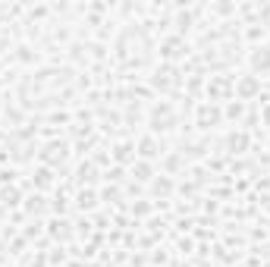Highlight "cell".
Masks as SVG:
<instances>
[{"label": "cell", "instance_id": "6da1fadb", "mask_svg": "<svg viewBox=\"0 0 270 267\" xmlns=\"http://www.w3.org/2000/svg\"><path fill=\"white\" fill-rule=\"evenodd\" d=\"M251 66H255V69H270V47H255V53H251Z\"/></svg>", "mask_w": 270, "mask_h": 267}, {"label": "cell", "instance_id": "7a4b0ae2", "mask_svg": "<svg viewBox=\"0 0 270 267\" xmlns=\"http://www.w3.org/2000/svg\"><path fill=\"white\" fill-rule=\"evenodd\" d=\"M157 148H160V145H157V141H154L151 135L138 141V151H141V157H154V154H157Z\"/></svg>", "mask_w": 270, "mask_h": 267}, {"label": "cell", "instance_id": "3957f363", "mask_svg": "<svg viewBox=\"0 0 270 267\" xmlns=\"http://www.w3.org/2000/svg\"><path fill=\"white\" fill-rule=\"evenodd\" d=\"M79 207H95V192H82L79 195Z\"/></svg>", "mask_w": 270, "mask_h": 267}, {"label": "cell", "instance_id": "277c9868", "mask_svg": "<svg viewBox=\"0 0 270 267\" xmlns=\"http://www.w3.org/2000/svg\"><path fill=\"white\" fill-rule=\"evenodd\" d=\"M132 173H138V180H151V167L148 164H135Z\"/></svg>", "mask_w": 270, "mask_h": 267}]
</instances>
